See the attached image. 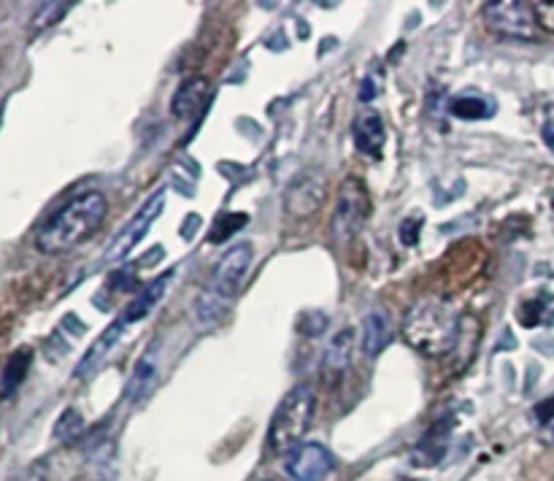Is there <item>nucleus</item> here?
I'll return each mask as SVG.
<instances>
[{
    "mask_svg": "<svg viewBox=\"0 0 554 481\" xmlns=\"http://www.w3.org/2000/svg\"><path fill=\"white\" fill-rule=\"evenodd\" d=\"M106 214H109V200L103 192H82L41 225L36 249L41 255H68L98 233Z\"/></svg>",
    "mask_w": 554,
    "mask_h": 481,
    "instance_id": "obj_1",
    "label": "nucleus"
},
{
    "mask_svg": "<svg viewBox=\"0 0 554 481\" xmlns=\"http://www.w3.org/2000/svg\"><path fill=\"white\" fill-rule=\"evenodd\" d=\"M403 338L411 349L430 360H441L452 352L460 338V319L449 303L438 298H425L414 303L403 319Z\"/></svg>",
    "mask_w": 554,
    "mask_h": 481,
    "instance_id": "obj_2",
    "label": "nucleus"
},
{
    "mask_svg": "<svg viewBox=\"0 0 554 481\" xmlns=\"http://www.w3.org/2000/svg\"><path fill=\"white\" fill-rule=\"evenodd\" d=\"M249 265H252V244H236L225 252V257L211 271L209 282H206L203 292L195 300L198 322L211 325L230 309V303L236 300L238 290L244 284Z\"/></svg>",
    "mask_w": 554,
    "mask_h": 481,
    "instance_id": "obj_3",
    "label": "nucleus"
},
{
    "mask_svg": "<svg viewBox=\"0 0 554 481\" xmlns=\"http://www.w3.org/2000/svg\"><path fill=\"white\" fill-rule=\"evenodd\" d=\"M317 411V395L309 384L292 387L273 411L271 425H268V449L273 454H290L300 446L303 436L309 433L311 419Z\"/></svg>",
    "mask_w": 554,
    "mask_h": 481,
    "instance_id": "obj_4",
    "label": "nucleus"
},
{
    "mask_svg": "<svg viewBox=\"0 0 554 481\" xmlns=\"http://www.w3.org/2000/svg\"><path fill=\"white\" fill-rule=\"evenodd\" d=\"M484 22L487 28L500 38H519V41H533L538 36L536 11L530 3L522 0H500L484 6Z\"/></svg>",
    "mask_w": 554,
    "mask_h": 481,
    "instance_id": "obj_5",
    "label": "nucleus"
},
{
    "mask_svg": "<svg viewBox=\"0 0 554 481\" xmlns=\"http://www.w3.org/2000/svg\"><path fill=\"white\" fill-rule=\"evenodd\" d=\"M368 214H371L368 190L357 179H349L338 192L336 211H333V222H330V233L336 238V244H349L357 236V230L363 227Z\"/></svg>",
    "mask_w": 554,
    "mask_h": 481,
    "instance_id": "obj_6",
    "label": "nucleus"
},
{
    "mask_svg": "<svg viewBox=\"0 0 554 481\" xmlns=\"http://www.w3.org/2000/svg\"><path fill=\"white\" fill-rule=\"evenodd\" d=\"M327 195L325 173L319 171H303L290 182L287 192H284V209L295 219L314 217Z\"/></svg>",
    "mask_w": 554,
    "mask_h": 481,
    "instance_id": "obj_7",
    "label": "nucleus"
},
{
    "mask_svg": "<svg viewBox=\"0 0 554 481\" xmlns=\"http://www.w3.org/2000/svg\"><path fill=\"white\" fill-rule=\"evenodd\" d=\"M163 206H165V198H163V192H160V195H155V198L146 203L144 209L138 211L136 217L130 219L128 225L122 227V233L111 241L109 252H106V260L114 263V260H122L128 252H133L138 241L146 236V230L155 225V219L163 214Z\"/></svg>",
    "mask_w": 554,
    "mask_h": 481,
    "instance_id": "obj_8",
    "label": "nucleus"
},
{
    "mask_svg": "<svg viewBox=\"0 0 554 481\" xmlns=\"http://www.w3.org/2000/svg\"><path fill=\"white\" fill-rule=\"evenodd\" d=\"M333 471V457L322 444H300L287 454V473L295 481H325Z\"/></svg>",
    "mask_w": 554,
    "mask_h": 481,
    "instance_id": "obj_9",
    "label": "nucleus"
},
{
    "mask_svg": "<svg viewBox=\"0 0 554 481\" xmlns=\"http://www.w3.org/2000/svg\"><path fill=\"white\" fill-rule=\"evenodd\" d=\"M173 279H176V268H171L168 273H163V276H157L155 282L149 284V287H144V290L138 292L136 298L130 300L128 306H125V311L119 314V322L125 327H133L136 322H141V319H146L152 311H155V306L163 300L165 290L171 287Z\"/></svg>",
    "mask_w": 554,
    "mask_h": 481,
    "instance_id": "obj_10",
    "label": "nucleus"
},
{
    "mask_svg": "<svg viewBox=\"0 0 554 481\" xmlns=\"http://www.w3.org/2000/svg\"><path fill=\"white\" fill-rule=\"evenodd\" d=\"M211 84L209 79H187V82L176 90L171 103V114L176 119H195L200 111L209 106Z\"/></svg>",
    "mask_w": 554,
    "mask_h": 481,
    "instance_id": "obj_11",
    "label": "nucleus"
},
{
    "mask_svg": "<svg viewBox=\"0 0 554 481\" xmlns=\"http://www.w3.org/2000/svg\"><path fill=\"white\" fill-rule=\"evenodd\" d=\"M352 136H355L357 149H360L365 157H373V160L382 157V149L384 144H387V130H384L382 117H379L376 111H365V114H360V117L355 119Z\"/></svg>",
    "mask_w": 554,
    "mask_h": 481,
    "instance_id": "obj_12",
    "label": "nucleus"
},
{
    "mask_svg": "<svg viewBox=\"0 0 554 481\" xmlns=\"http://www.w3.org/2000/svg\"><path fill=\"white\" fill-rule=\"evenodd\" d=\"M125 330H128V327L122 325L119 319H117V322H114V325L109 327V330H103V333H100L98 341H95V344L90 346V352L84 354L82 363L76 365V371H73V379H87L90 373L98 371V365L103 363V360H106V354H109L111 349H114V344H117L119 336H122Z\"/></svg>",
    "mask_w": 554,
    "mask_h": 481,
    "instance_id": "obj_13",
    "label": "nucleus"
},
{
    "mask_svg": "<svg viewBox=\"0 0 554 481\" xmlns=\"http://www.w3.org/2000/svg\"><path fill=\"white\" fill-rule=\"evenodd\" d=\"M352 338H355V333L349 327H344L341 333L330 338V344L325 349V363H322L327 376H333V379L344 376V371L349 368V357H352Z\"/></svg>",
    "mask_w": 554,
    "mask_h": 481,
    "instance_id": "obj_14",
    "label": "nucleus"
},
{
    "mask_svg": "<svg viewBox=\"0 0 554 481\" xmlns=\"http://www.w3.org/2000/svg\"><path fill=\"white\" fill-rule=\"evenodd\" d=\"M390 336V317H387L384 311H371L363 322V352L368 354V357H376L384 346L390 344Z\"/></svg>",
    "mask_w": 554,
    "mask_h": 481,
    "instance_id": "obj_15",
    "label": "nucleus"
},
{
    "mask_svg": "<svg viewBox=\"0 0 554 481\" xmlns=\"http://www.w3.org/2000/svg\"><path fill=\"white\" fill-rule=\"evenodd\" d=\"M30 363H33V352L30 349H17V352L11 354L9 363L3 368V376H0V395L3 398H11L19 390V384L25 382V376H28Z\"/></svg>",
    "mask_w": 554,
    "mask_h": 481,
    "instance_id": "obj_16",
    "label": "nucleus"
},
{
    "mask_svg": "<svg viewBox=\"0 0 554 481\" xmlns=\"http://www.w3.org/2000/svg\"><path fill=\"white\" fill-rule=\"evenodd\" d=\"M449 111H452L457 119L476 122V119L492 117V114H495V106H492L487 98H479V95H457V98L449 103Z\"/></svg>",
    "mask_w": 554,
    "mask_h": 481,
    "instance_id": "obj_17",
    "label": "nucleus"
},
{
    "mask_svg": "<svg viewBox=\"0 0 554 481\" xmlns=\"http://www.w3.org/2000/svg\"><path fill=\"white\" fill-rule=\"evenodd\" d=\"M155 365H157V344L152 346V349H146V354L141 357V363L136 365V371H133V379H130L128 398H138V395L146 390V384H149L152 373H155Z\"/></svg>",
    "mask_w": 554,
    "mask_h": 481,
    "instance_id": "obj_18",
    "label": "nucleus"
},
{
    "mask_svg": "<svg viewBox=\"0 0 554 481\" xmlns=\"http://www.w3.org/2000/svg\"><path fill=\"white\" fill-rule=\"evenodd\" d=\"M65 11H71V3H44V6H38V11L33 14V22H30V30L33 33H44V30H49L65 17Z\"/></svg>",
    "mask_w": 554,
    "mask_h": 481,
    "instance_id": "obj_19",
    "label": "nucleus"
},
{
    "mask_svg": "<svg viewBox=\"0 0 554 481\" xmlns=\"http://www.w3.org/2000/svg\"><path fill=\"white\" fill-rule=\"evenodd\" d=\"M82 433H84V419L79 411L68 409L63 417L57 419L55 438H60V441H73V438H79Z\"/></svg>",
    "mask_w": 554,
    "mask_h": 481,
    "instance_id": "obj_20",
    "label": "nucleus"
},
{
    "mask_svg": "<svg viewBox=\"0 0 554 481\" xmlns=\"http://www.w3.org/2000/svg\"><path fill=\"white\" fill-rule=\"evenodd\" d=\"M241 225H246L244 214H238V217L236 214H222L217 225H214V230H211L209 238L214 241V244H219V241H225V238L233 236V230Z\"/></svg>",
    "mask_w": 554,
    "mask_h": 481,
    "instance_id": "obj_21",
    "label": "nucleus"
},
{
    "mask_svg": "<svg viewBox=\"0 0 554 481\" xmlns=\"http://www.w3.org/2000/svg\"><path fill=\"white\" fill-rule=\"evenodd\" d=\"M533 11H536L538 28L554 36V0H549V3H533Z\"/></svg>",
    "mask_w": 554,
    "mask_h": 481,
    "instance_id": "obj_22",
    "label": "nucleus"
},
{
    "mask_svg": "<svg viewBox=\"0 0 554 481\" xmlns=\"http://www.w3.org/2000/svg\"><path fill=\"white\" fill-rule=\"evenodd\" d=\"M419 219H406L403 225H400V241L406 246H414L417 244V238H419Z\"/></svg>",
    "mask_w": 554,
    "mask_h": 481,
    "instance_id": "obj_23",
    "label": "nucleus"
},
{
    "mask_svg": "<svg viewBox=\"0 0 554 481\" xmlns=\"http://www.w3.org/2000/svg\"><path fill=\"white\" fill-rule=\"evenodd\" d=\"M541 138H544V144L549 146V152L554 155V109L546 111L544 125H541Z\"/></svg>",
    "mask_w": 554,
    "mask_h": 481,
    "instance_id": "obj_24",
    "label": "nucleus"
},
{
    "mask_svg": "<svg viewBox=\"0 0 554 481\" xmlns=\"http://www.w3.org/2000/svg\"><path fill=\"white\" fill-rule=\"evenodd\" d=\"M536 417L541 419V422H549V419H554V398L544 400L541 406L536 409Z\"/></svg>",
    "mask_w": 554,
    "mask_h": 481,
    "instance_id": "obj_25",
    "label": "nucleus"
},
{
    "mask_svg": "<svg viewBox=\"0 0 554 481\" xmlns=\"http://www.w3.org/2000/svg\"><path fill=\"white\" fill-rule=\"evenodd\" d=\"M360 95H363V100H371L373 98V82H371V79H365L363 92H360Z\"/></svg>",
    "mask_w": 554,
    "mask_h": 481,
    "instance_id": "obj_26",
    "label": "nucleus"
}]
</instances>
